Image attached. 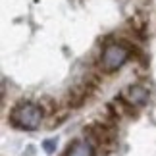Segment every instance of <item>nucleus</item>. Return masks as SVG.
<instances>
[{"label": "nucleus", "instance_id": "0eeeda50", "mask_svg": "<svg viewBox=\"0 0 156 156\" xmlns=\"http://www.w3.org/2000/svg\"><path fill=\"white\" fill-rule=\"evenodd\" d=\"M56 145H58V141H56V139H48V141H44V151L48 152V154H52V152H54V148H56Z\"/></svg>", "mask_w": 156, "mask_h": 156}, {"label": "nucleus", "instance_id": "423d86ee", "mask_svg": "<svg viewBox=\"0 0 156 156\" xmlns=\"http://www.w3.org/2000/svg\"><path fill=\"white\" fill-rule=\"evenodd\" d=\"M94 151H93V145L89 141H75L71 143L66 156H93Z\"/></svg>", "mask_w": 156, "mask_h": 156}, {"label": "nucleus", "instance_id": "f03ea898", "mask_svg": "<svg viewBox=\"0 0 156 156\" xmlns=\"http://www.w3.org/2000/svg\"><path fill=\"white\" fill-rule=\"evenodd\" d=\"M85 135L93 147H112L114 141H116L114 127L108 123H100V122L89 123L85 127Z\"/></svg>", "mask_w": 156, "mask_h": 156}, {"label": "nucleus", "instance_id": "20e7f679", "mask_svg": "<svg viewBox=\"0 0 156 156\" xmlns=\"http://www.w3.org/2000/svg\"><path fill=\"white\" fill-rule=\"evenodd\" d=\"M97 85H98L97 77H87L83 83L75 85V87L69 91V94H68V106H69V108H79V106H83L89 98L93 97V93H94V89H97Z\"/></svg>", "mask_w": 156, "mask_h": 156}, {"label": "nucleus", "instance_id": "7ed1b4c3", "mask_svg": "<svg viewBox=\"0 0 156 156\" xmlns=\"http://www.w3.org/2000/svg\"><path fill=\"white\" fill-rule=\"evenodd\" d=\"M127 58H129V48L125 44H119V43L108 44L102 52V69L108 71V73L116 71L127 62Z\"/></svg>", "mask_w": 156, "mask_h": 156}, {"label": "nucleus", "instance_id": "f257e3e1", "mask_svg": "<svg viewBox=\"0 0 156 156\" xmlns=\"http://www.w3.org/2000/svg\"><path fill=\"white\" fill-rule=\"evenodd\" d=\"M10 122L12 125H16V127L20 129H37L41 122H43V110H41V106L37 104H20L16 106L14 110L10 114Z\"/></svg>", "mask_w": 156, "mask_h": 156}, {"label": "nucleus", "instance_id": "39448f33", "mask_svg": "<svg viewBox=\"0 0 156 156\" xmlns=\"http://www.w3.org/2000/svg\"><path fill=\"white\" fill-rule=\"evenodd\" d=\"M125 97L131 104H145L148 100V91L143 85H129L125 91Z\"/></svg>", "mask_w": 156, "mask_h": 156}]
</instances>
